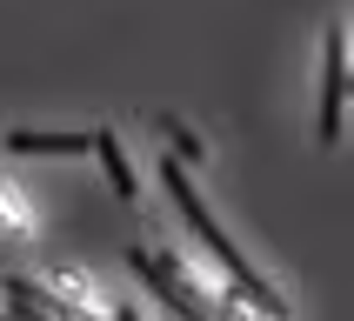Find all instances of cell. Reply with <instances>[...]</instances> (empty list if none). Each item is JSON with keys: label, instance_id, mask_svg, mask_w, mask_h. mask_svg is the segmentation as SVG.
<instances>
[{"label": "cell", "instance_id": "1", "mask_svg": "<svg viewBox=\"0 0 354 321\" xmlns=\"http://www.w3.org/2000/svg\"><path fill=\"white\" fill-rule=\"evenodd\" d=\"M167 194H174V208H180V214H187V228H194V235L207 241V248H214L221 275L234 281V288H241V295H248V301H254L261 315H274V321H281V295H274V288H268V281H261V275H254V268H248V261H241V255H234V241H227V235H221V228H214V214H207V208H201V194H194V187H187V174H180V160H167Z\"/></svg>", "mask_w": 354, "mask_h": 321}, {"label": "cell", "instance_id": "2", "mask_svg": "<svg viewBox=\"0 0 354 321\" xmlns=\"http://www.w3.org/2000/svg\"><path fill=\"white\" fill-rule=\"evenodd\" d=\"M341 100H348V40L328 34V67H321V140H341Z\"/></svg>", "mask_w": 354, "mask_h": 321}, {"label": "cell", "instance_id": "3", "mask_svg": "<svg viewBox=\"0 0 354 321\" xmlns=\"http://www.w3.org/2000/svg\"><path fill=\"white\" fill-rule=\"evenodd\" d=\"M127 268H134V275L147 281V288H154V295L167 301L174 315H187V321L201 315V295H187V288L174 281V261H160V255H140V248H134V255H127Z\"/></svg>", "mask_w": 354, "mask_h": 321}, {"label": "cell", "instance_id": "4", "mask_svg": "<svg viewBox=\"0 0 354 321\" xmlns=\"http://www.w3.org/2000/svg\"><path fill=\"white\" fill-rule=\"evenodd\" d=\"M7 154H87V134H34V127H20V134H7Z\"/></svg>", "mask_w": 354, "mask_h": 321}, {"label": "cell", "instance_id": "5", "mask_svg": "<svg viewBox=\"0 0 354 321\" xmlns=\"http://www.w3.org/2000/svg\"><path fill=\"white\" fill-rule=\"evenodd\" d=\"M87 147L100 154V167H107V181H114V194H134V167H127V154H120V140L114 134H94Z\"/></svg>", "mask_w": 354, "mask_h": 321}, {"label": "cell", "instance_id": "6", "mask_svg": "<svg viewBox=\"0 0 354 321\" xmlns=\"http://www.w3.org/2000/svg\"><path fill=\"white\" fill-rule=\"evenodd\" d=\"M7 308H20V315H27V308H34V315H74V301H54V295H40V288H27V281L7 288Z\"/></svg>", "mask_w": 354, "mask_h": 321}]
</instances>
